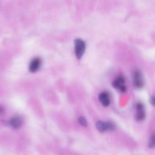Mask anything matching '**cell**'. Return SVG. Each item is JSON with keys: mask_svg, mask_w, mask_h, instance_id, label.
Segmentation results:
<instances>
[{"mask_svg": "<svg viewBox=\"0 0 155 155\" xmlns=\"http://www.w3.org/2000/svg\"><path fill=\"white\" fill-rule=\"evenodd\" d=\"M134 86L137 89H141L143 86V80H142V74L139 72V71H136L134 73Z\"/></svg>", "mask_w": 155, "mask_h": 155, "instance_id": "6", "label": "cell"}, {"mask_svg": "<svg viewBox=\"0 0 155 155\" xmlns=\"http://www.w3.org/2000/svg\"><path fill=\"white\" fill-rule=\"evenodd\" d=\"M3 111H4V109H3V107L2 106H0V114H2L3 113Z\"/></svg>", "mask_w": 155, "mask_h": 155, "instance_id": "11", "label": "cell"}, {"mask_svg": "<svg viewBox=\"0 0 155 155\" xmlns=\"http://www.w3.org/2000/svg\"><path fill=\"white\" fill-rule=\"evenodd\" d=\"M86 50V43L83 40L80 39H77L74 41V51L75 55L80 60L83 57Z\"/></svg>", "mask_w": 155, "mask_h": 155, "instance_id": "1", "label": "cell"}, {"mask_svg": "<svg viewBox=\"0 0 155 155\" xmlns=\"http://www.w3.org/2000/svg\"><path fill=\"white\" fill-rule=\"evenodd\" d=\"M23 124V120L21 117L15 116L9 120V125L14 129H19Z\"/></svg>", "mask_w": 155, "mask_h": 155, "instance_id": "8", "label": "cell"}, {"mask_svg": "<svg viewBox=\"0 0 155 155\" xmlns=\"http://www.w3.org/2000/svg\"><path fill=\"white\" fill-rule=\"evenodd\" d=\"M145 114L144 110V106L142 103H138L136 104V120L142 121L145 119Z\"/></svg>", "mask_w": 155, "mask_h": 155, "instance_id": "5", "label": "cell"}, {"mask_svg": "<svg viewBox=\"0 0 155 155\" xmlns=\"http://www.w3.org/2000/svg\"><path fill=\"white\" fill-rule=\"evenodd\" d=\"M112 85H113V86L115 89L120 91V92H124L127 91V87H126L125 85V79H124L122 76H120V77H117V78L114 80Z\"/></svg>", "mask_w": 155, "mask_h": 155, "instance_id": "3", "label": "cell"}, {"mask_svg": "<svg viewBox=\"0 0 155 155\" xmlns=\"http://www.w3.org/2000/svg\"><path fill=\"white\" fill-rule=\"evenodd\" d=\"M78 121H79V124H80L81 126H83V127H86V126H87L86 120L83 117H79Z\"/></svg>", "mask_w": 155, "mask_h": 155, "instance_id": "9", "label": "cell"}, {"mask_svg": "<svg viewBox=\"0 0 155 155\" xmlns=\"http://www.w3.org/2000/svg\"><path fill=\"white\" fill-rule=\"evenodd\" d=\"M96 128L100 133H104L107 131H112L115 129V124L112 122H104L98 121L96 123Z\"/></svg>", "mask_w": 155, "mask_h": 155, "instance_id": "2", "label": "cell"}, {"mask_svg": "<svg viewBox=\"0 0 155 155\" xmlns=\"http://www.w3.org/2000/svg\"><path fill=\"white\" fill-rule=\"evenodd\" d=\"M41 64H42L41 59L39 58H35L30 61V65H29V70L31 73L37 72L40 68Z\"/></svg>", "mask_w": 155, "mask_h": 155, "instance_id": "4", "label": "cell"}, {"mask_svg": "<svg viewBox=\"0 0 155 155\" xmlns=\"http://www.w3.org/2000/svg\"><path fill=\"white\" fill-rule=\"evenodd\" d=\"M154 97H151V104H152V105H154Z\"/></svg>", "mask_w": 155, "mask_h": 155, "instance_id": "12", "label": "cell"}, {"mask_svg": "<svg viewBox=\"0 0 155 155\" xmlns=\"http://www.w3.org/2000/svg\"><path fill=\"white\" fill-rule=\"evenodd\" d=\"M148 147L151 148H153L154 147V136L153 135L151 137L149 140V143H148Z\"/></svg>", "mask_w": 155, "mask_h": 155, "instance_id": "10", "label": "cell"}, {"mask_svg": "<svg viewBox=\"0 0 155 155\" xmlns=\"http://www.w3.org/2000/svg\"><path fill=\"white\" fill-rule=\"evenodd\" d=\"M98 99H99L100 103L104 107H107L110 103V95L106 92H103L100 93L99 96H98Z\"/></svg>", "mask_w": 155, "mask_h": 155, "instance_id": "7", "label": "cell"}]
</instances>
